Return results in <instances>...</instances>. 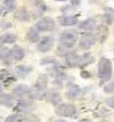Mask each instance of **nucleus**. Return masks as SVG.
<instances>
[{
    "label": "nucleus",
    "instance_id": "obj_5",
    "mask_svg": "<svg viewBox=\"0 0 114 122\" xmlns=\"http://www.w3.org/2000/svg\"><path fill=\"white\" fill-rule=\"evenodd\" d=\"M96 41V36L94 34H92L91 32H84L79 40V48L83 51H88L95 44Z\"/></svg>",
    "mask_w": 114,
    "mask_h": 122
},
{
    "label": "nucleus",
    "instance_id": "obj_15",
    "mask_svg": "<svg viewBox=\"0 0 114 122\" xmlns=\"http://www.w3.org/2000/svg\"><path fill=\"white\" fill-rule=\"evenodd\" d=\"M0 80L2 82V85L9 86V85H11V84H13V82L17 80V78L9 71H7V69H1V71H0Z\"/></svg>",
    "mask_w": 114,
    "mask_h": 122
},
{
    "label": "nucleus",
    "instance_id": "obj_28",
    "mask_svg": "<svg viewBox=\"0 0 114 122\" xmlns=\"http://www.w3.org/2000/svg\"><path fill=\"white\" fill-rule=\"evenodd\" d=\"M20 117H21V113L16 112V113L10 114V116L7 117L3 122H20Z\"/></svg>",
    "mask_w": 114,
    "mask_h": 122
},
{
    "label": "nucleus",
    "instance_id": "obj_32",
    "mask_svg": "<svg viewBox=\"0 0 114 122\" xmlns=\"http://www.w3.org/2000/svg\"><path fill=\"white\" fill-rule=\"evenodd\" d=\"M81 77H82V78H85V79H88V78H91V73H90V71H81Z\"/></svg>",
    "mask_w": 114,
    "mask_h": 122
},
{
    "label": "nucleus",
    "instance_id": "obj_21",
    "mask_svg": "<svg viewBox=\"0 0 114 122\" xmlns=\"http://www.w3.org/2000/svg\"><path fill=\"white\" fill-rule=\"evenodd\" d=\"M39 33H40V31H39L36 26H34V28H31L28 32H27V35H26L27 40H28L29 42H31V43L39 42V40L41 39Z\"/></svg>",
    "mask_w": 114,
    "mask_h": 122
},
{
    "label": "nucleus",
    "instance_id": "obj_16",
    "mask_svg": "<svg viewBox=\"0 0 114 122\" xmlns=\"http://www.w3.org/2000/svg\"><path fill=\"white\" fill-rule=\"evenodd\" d=\"M10 56H11V60L14 61V62H20L26 56V52L22 47L16 45L10 50Z\"/></svg>",
    "mask_w": 114,
    "mask_h": 122
},
{
    "label": "nucleus",
    "instance_id": "obj_18",
    "mask_svg": "<svg viewBox=\"0 0 114 122\" xmlns=\"http://www.w3.org/2000/svg\"><path fill=\"white\" fill-rule=\"evenodd\" d=\"M14 18H16L18 21L27 22V21L30 20V14H29V11L27 10L26 7H20L17 11L14 12Z\"/></svg>",
    "mask_w": 114,
    "mask_h": 122
},
{
    "label": "nucleus",
    "instance_id": "obj_19",
    "mask_svg": "<svg viewBox=\"0 0 114 122\" xmlns=\"http://www.w3.org/2000/svg\"><path fill=\"white\" fill-rule=\"evenodd\" d=\"M33 68L31 66H28V65H18L17 67L14 68V73L17 75L18 77H20V78H24L27 77L30 73L32 71Z\"/></svg>",
    "mask_w": 114,
    "mask_h": 122
},
{
    "label": "nucleus",
    "instance_id": "obj_13",
    "mask_svg": "<svg viewBox=\"0 0 114 122\" xmlns=\"http://www.w3.org/2000/svg\"><path fill=\"white\" fill-rule=\"evenodd\" d=\"M80 60H81V56H79V55L73 51H71L66 57H64L66 65L69 66V67H79Z\"/></svg>",
    "mask_w": 114,
    "mask_h": 122
},
{
    "label": "nucleus",
    "instance_id": "obj_23",
    "mask_svg": "<svg viewBox=\"0 0 114 122\" xmlns=\"http://www.w3.org/2000/svg\"><path fill=\"white\" fill-rule=\"evenodd\" d=\"M94 62V57L92 56L90 53H85L81 56V60H80V64H79V68H84L86 66L91 65L92 63Z\"/></svg>",
    "mask_w": 114,
    "mask_h": 122
},
{
    "label": "nucleus",
    "instance_id": "obj_33",
    "mask_svg": "<svg viewBox=\"0 0 114 122\" xmlns=\"http://www.w3.org/2000/svg\"><path fill=\"white\" fill-rule=\"evenodd\" d=\"M0 26H1L2 29H8V28L11 26V23L7 22V21H3V22H0Z\"/></svg>",
    "mask_w": 114,
    "mask_h": 122
},
{
    "label": "nucleus",
    "instance_id": "obj_29",
    "mask_svg": "<svg viewBox=\"0 0 114 122\" xmlns=\"http://www.w3.org/2000/svg\"><path fill=\"white\" fill-rule=\"evenodd\" d=\"M40 64L41 65H54V64H58V62L53 57H43Z\"/></svg>",
    "mask_w": 114,
    "mask_h": 122
},
{
    "label": "nucleus",
    "instance_id": "obj_11",
    "mask_svg": "<svg viewBox=\"0 0 114 122\" xmlns=\"http://www.w3.org/2000/svg\"><path fill=\"white\" fill-rule=\"evenodd\" d=\"M58 23L62 26H73L79 23V15H60L58 17Z\"/></svg>",
    "mask_w": 114,
    "mask_h": 122
},
{
    "label": "nucleus",
    "instance_id": "obj_8",
    "mask_svg": "<svg viewBox=\"0 0 114 122\" xmlns=\"http://www.w3.org/2000/svg\"><path fill=\"white\" fill-rule=\"evenodd\" d=\"M44 99L49 103H51L52 106L57 107L62 101V96H61V94L57 89H49V90H47L46 94H44Z\"/></svg>",
    "mask_w": 114,
    "mask_h": 122
},
{
    "label": "nucleus",
    "instance_id": "obj_9",
    "mask_svg": "<svg viewBox=\"0 0 114 122\" xmlns=\"http://www.w3.org/2000/svg\"><path fill=\"white\" fill-rule=\"evenodd\" d=\"M36 109V106L33 105V102H22L19 101L17 105L13 107V110L18 113H23V114H29Z\"/></svg>",
    "mask_w": 114,
    "mask_h": 122
},
{
    "label": "nucleus",
    "instance_id": "obj_20",
    "mask_svg": "<svg viewBox=\"0 0 114 122\" xmlns=\"http://www.w3.org/2000/svg\"><path fill=\"white\" fill-rule=\"evenodd\" d=\"M95 31H96V40H99L101 43H103L104 41L106 40V37L108 35V30L104 24H101V25H97L96 29H95Z\"/></svg>",
    "mask_w": 114,
    "mask_h": 122
},
{
    "label": "nucleus",
    "instance_id": "obj_4",
    "mask_svg": "<svg viewBox=\"0 0 114 122\" xmlns=\"http://www.w3.org/2000/svg\"><path fill=\"white\" fill-rule=\"evenodd\" d=\"M59 41H60L61 45L66 46L68 48H72L78 42V34L75 31H72V30L64 31L60 34Z\"/></svg>",
    "mask_w": 114,
    "mask_h": 122
},
{
    "label": "nucleus",
    "instance_id": "obj_22",
    "mask_svg": "<svg viewBox=\"0 0 114 122\" xmlns=\"http://www.w3.org/2000/svg\"><path fill=\"white\" fill-rule=\"evenodd\" d=\"M103 19L106 24H112L114 23V9L110 8V7H105L104 8V14H103Z\"/></svg>",
    "mask_w": 114,
    "mask_h": 122
},
{
    "label": "nucleus",
    "instance_id": "obj_7",
    "mask_svg": "<svg viewBox=\"0 0 114 122\" xmlns=\"http://www.w3.org/2000/svg\"><path fill=\"white\" fill-rule=\"evenodd\" d=\"M54 45V39L51 35H47V36H42L39 40L37 44L38 51L41 53H47V52L51 51L52 47Z\"/></svg>",
    "mask_w": 114,
    "mask_h": 122
},
{
    "label": "nucleus",
    "instance_id": "obj_14",
    "mask_svg": "<svg viewBox=\"0 0 114 122\" xmlns=\"http://www.w3.org/2000/svg\"><path fill=\"white\" fill-rule=\"evenodd\" d=\"M16 98L13 95L10 94H1L0 95V105L6 107V108L11 109L16 106Z\"/></svg>",
    "mask_w": 114,
    "mask_h": 122
},
{
    "label": "nucleus",
    "instance_id": "obj_26",
    "mask_svg": "<svg viewBox=\"0 0 114 122\" xmlns=\"http://www.w3.org/2000/svg\"><path fill=\"white\" fill-rule=\"evenodd\" d=\"M39 121V118L38 116L36 114H23L21 113V117H20V122H38Z\"/></svg>",
    "mask_w": 114,
    "mask_h": 122
},
{
    "label": "nucleus",
    "instance_id": "obj_31",
    "mask_svg": "<svg viewBox=\"0 0 114 122\" xmlns=\"http://www.w3.org/2000/svg\"><path fill=\"white\" fill-rule=\"evenodd\" d=\"M105 103L110 107V108L114 109V96L110 97V98H106L105 99Z\"/></svg>",
    "mask_w": 114,
    "mask_h": 122
},
{
    "label": "nucleus",
    "instance_id": "obj_30",
    "mask_svg": "<svg viewBox=\"0 0 114 122\" xmlns=\"http://www.w3.org/2000/svg\"><path fill=\"white\" fill-rule=\"evenodd\" d=\"M103 90H104L105 94H113L114 92V81L108 82V84L103 87Z\"/></svg>",
    "mask_w": 114,
    "mask_h": 122
},
{
    "label": "nucleus",
    "instance_id": "obj_36",
    "mask_svg": "<svg viewBox=\"0 0 114 122\" xmlns=\"http://www.w3.org/2000/svg\"><path fill=\"white\" fill-rule=\"evenodd\" d=\"M2 94V82L0 81V95Z\"/></svg>",
    "mask_w": 114,
    "mask_h": 122
},
{
    "label": "nucleus",
    "instance_id": "obj_24",
    "mask_svg": "<svg viewBox=\"0 0 114 122\" xmlns=\"http://www.w3.org/2000/svg\"><path fill=\"white\" fill-rule=\"evenodd\" d=\"M3 44H12L17 41V35L13 33H5L3 35L0 36Z\"/></svg>",
    "mask_w": 114,
    "mask_h": 122
},
{
    "label": "nucleus",
    "instance_id": "obj_17",
    "mask_svg": "<svg viewBox=\"0 0 114 122\" xmlns=\"http://www.w3.org/2000/svg\"><path fill=\"white\" fill-rule=\"evenodd\" d=\"M96 22L93 18H90V19H86V20L82 21V22L79 23V29L82 30V31L85 32H92L96 29Z\"/></svg>",
    "mask_w": 114,
    "mask_h": 122
},
{
    "label": "nucleus",
    "instance_id": "obj_12",
    "mask_svg": "<svg viewBox=\"0 0 114 122\" xmlns=\"http://www.w3.org/2000/svg\"><path fill=\"white\" fill-rule=\"evenodd\" d=\"M47 87H48V76L46 74H42L37 78L33 89L38 92H40V94H43L46 91Z\"/></svg>",
    "mask_w": 114,
    "mask_h": 122
},
{
    "label": "nucleus",
    "instance_id": "obj_27",
    "mask_svg": "<svg viewBox=\"0 0 114 122\" xmlns=\"http://www.w3.org/2000/svg\"><path fill=\"white\" fill-rule=\"evenodd\" d=\"M70 52H71V50H70V48H68V47H66V46L61 45V44L58 46V48H57L58 55H60V56H63V57H66V55L70 53Z\"/></svg>",
    "mask_w": 114,
    "mask_h": 122
},
{
    "label": "nucleus",
    "instance_id": "obj_37",
    "mask_svg": "<svg viewBox=\"0 0 114 122\" xmlns=\"http://www.w3.org/2000/svg\"><path fill=\"white\" fill-rule=\"evenodd\" d=\"M55 122H68V121H66V120H63V119H60V120H58V121H55Z\"/></svg>",
    "mask_w": 114,
    "mask_h": 122
},
{
    "label": "nucleus",
    "instance_id": "obj_10",
    "mask_svg": "<svg viewBox=\"0 0 114 122\" xmlns=\"http://www.w3.org/2000/svg\"><path fill=\"white\" fill-rule=\"evenodd\" d=\"M82 94V90L78 85L73 82H68L66 85V97L70 100H77Z\"/></svg>",
    "mask_w": 114,
    "mask_h": 122
},
{
    "label": "nucleus",
    "instance_id": "obj_1",
    "mask_svg": "<svg viewBox=\"0 0 114 122\" xmlns=\"http://www.w3.org/2000/svg\"><path fill=\"white\" fill-rule=\"evenodd\" d=\"M12 95L18 101L22 102H33L36 99H41L44 95L36 91L34 89L29 88L26 85H18L12 90Z\"/></svg>",
    "mask_w": 114,
    "mask_h": 122
},
{
    "label": "nucleus",
    "instance_id": "obj_35",
    "mask_svg": "<svg viewBox=\"0 0 114 122\" xmlns=\"http://www.w3.org/2000/svg\"><path fill=\"white\" fill-rule=\"evenodd\" d=\"M79 122H91V121H90L89 119H82V120H80Z\"/></svg>",
    "mask_w": 114,
    "mask_h": 122
},
{
    "label": "nucleus",
    "instance_id": "obj_2",
    "mask_svg": "<svg viewBox=\"0 0 114 122\" xmlns=\"http://www.w3.org/2000/svg\"><path fill=\"white\" fill-rule=\"evenodd\" d=\"M97 76L101 80V84L108 81L112 77V63L106 57H101L97 65Z\"/></svg>",
    "mask_w": 114,
    "mask_h": 122
},
{
    "label": "nucleus",
    "instance_id": "obj_25",
    "mask_svg": "<svg viewBox=\"0 0 114 122\" xmlns=\"http://www.w3.org/2000/svg\"><path fill=\"white\" fill-rule=\"evenodd\" d=\"M2 5L7 12H11L17 8V1L16 0H3Z\"/></svg>",
    "mask_w": 114,
    "mask_h": 122
},
{
    "label": "nucleus",
    "instance_id": "obj_34",
    "mask_svg": "<svg viewBox=\"0 0 114 122\" xmlns=\"http://www.w3.org/2000/svg\"><path fill=\"white\" fill-rule=\"evenodd\" d=\"M5 12H7V11H6V9H5V7H3V5L2 6L0 5V15H3Z\"/></svg>",
    "mask_w": 114,
    "mask_h": 122
},
{
    "label": "nucleus",
    "instance_id": "obj_3",
    "mask_svg": "<svg viewBox=\"0 0 114 122\" xmlns=\"http://www.w3.org/2000/svg\"><path fill=\"white\" fill-rule=\"evenodd\" d=\"M55 113L59 117L64 118H77L78 109L72 103H60L55 107Z\"/></svg>",
    "mask_w": 114,
    "mask_h": 122
},
{
    "label": "nucleus",
    "instance_id": "obj_6",
    "mask_svg": "<svg viewBox=\"0 0 114 122\" xmlns=\"http://www.w3.org/2000/svg\"><path fill=\"white\" fill-rule=\"evenodd\" d=\"M36 28L40 32H51L55 29V22L52 18L44 17L36 23Z\"/></svg>",
    "mask_w": 114,
    "mask_h": 122
}]
</instances>
